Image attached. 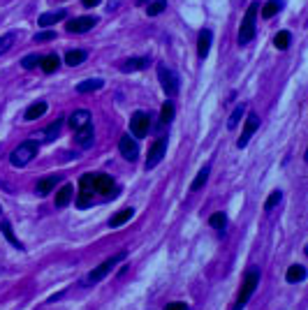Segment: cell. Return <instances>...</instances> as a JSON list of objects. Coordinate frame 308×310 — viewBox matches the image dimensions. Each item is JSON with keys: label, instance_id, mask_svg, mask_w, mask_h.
<instances>
[{"label": "cell", "instance_id": "cell-34", "mask_svg": "<svg viewBox=\"0 0 308 310\" xmlns=\"http://www.w3.org/2000/svg\"><path fill=\"white\" fill-rule=\"evenodd\" d=\"M280 201H283V192H280V190H273L271 195H269V199L264 201V211H273L278 204H280Z\"/></svg>", "mask_w": 308, "mask_h": 310}, {"label": "cell", "instance_id": "cell-7", "mask_svg": "<svg viewBox=\"0 0 308 310\" xmlns=\"http://www.w3.org/2000/svg\"><path fill=\"white\" fill-rule=\"evenodd\" d=\"M158 79H160V86L169 97H174L178 93V74L167 65H158Z\"/></svg>", "mask_w": 308, "mask_h": 310}, {"label": "cell", "instance_id": "cell-11", "mask_svg": "<svg viewBox=\"0 0 308 310\" xmlns=\"http://www.w3.org/2000/svg\"><path fill=\"white\" fill-rule=\"evenodd\" d=\"M258 127H260V118H258V114H250L246 118V125H243V135L239 137V141H237V146L239 148H246L248 146V141H250V137L258 132Z\"/></svg>", "mask_w": 308, "mask_h": 310}, {"label": "cell", "instance_id": "cell-9", "mask_svg": "<svg viewBox=\"0 0 308 310\" xmlns=\"http://www.w3.org/2000/svg\"><path fill=\"white\" fill-rule=\"evenodd\" d=\"M165 150H167V137H160V139L156 141V144L148 148V158H146V169H153V167H158L162 162V158H165Z\"/></svg>", "mask_w": 308, "mask_h": 310}, {"label": "cell", "instance_id": "cell-38", "mask_svg": "<svg viewBox=\"0 0 308 310\" xmlns=\"http://www.w3.org/2000/svg\"><path fill=\"white\" fill-rule=\"evenodd\" d=\"M33 40H35V42H51V40H56V33H54V30H40Z\"/></svg>", "mask_w": 308, "mask_h": 310}, {"label": "cell", "instance_id": "cell-36", "mask_svg": "<svg viewBox=\"0 0 308 310\" xmlns=\"http://www.w3.org/2000/svg\"><path fill=\"white\" fill-rule=\"evenodd\" d=\"M165 7H167L165 0H153L151 5L146 7V14L148 16H158V14H162V12H165Z\"/></svg>", "mask_w": 308, "mask_h": 310}, {"label": "cell", "instance_id": "cell-17", "mask_svg": "<svg viewBox=\"0 0 308 310\" xmlns=\"http://www.w3.org/2000/svg\"><path fill=\"white\" fill-rule=\"evenodd\" d=\"M58 185V176H46V178H40L35 185V192L40 197H46L49 192H54V188Z\"/></svg>", "mask_w": 308, "mask_h": 310}, {"label": "cell", "instance_id": "cell-39", "mask_svg": "<svg viewBox=\"0 0 308 310\" xmlns=\"http://www.w3.org/2000/svg\"><path fill=\"white\" fill-rule=\"evenodd\" d=\"M162 310H188V305L183 301H174V303H167Z\"/></svg>", "mask_w": 308, "mask_h": 310}, {"label": "cell", "instance_id": "cell-24", "mask_svg": "<svg viewBox=\"0 0 308 310\" xmlns=\"http://www.w3.org/2000/svg\"><path fill=\"white\" fill-rule=\"evenodd\" d=\"M86 58H88V54L84 49H72V51H67V54H65V63L70 67H79Z\"/></svg>", "mask_w": 308, "mask_h": 310}, {"label": "cell", "instance_id": "cell-30", "mask_svg": "<svg viewBox=\"0 0 308 310\" xmlns=\"http://www.w3.org/2000/svg\"><path fill=\"white\" fill-rule=\"evenodd\" d=\"M290 42H292V35H290L288 30H280V33H276V37H273V44H276V49H280V51L288 49Z\"/></svg>", "mask_w": 308, "mask_h": 310}, {"label": "cell", "instance_id": "cell-40", "mask_svg": "<svg viewBox=\"0 0 308 310\" xmlns=\"http://www.w3.org/2000/svg\"><path fill=\"white\" fill-rule=\"evenodd\" d=\"M63 294H65V292H58V294H54V296H51V299H49V303H54V301L63 299Z\"/></svg>", "mask_w": 308, "mask_h": 310}, {"label": "cell", "instance_id": "cell-10", "mask_svg": "<svg viewBox=\"0 0 308 310\" xmlns=\"http://www.w3.org/2000/svg\"><path fill=\"white\" fill-rule=\"evenodd\" d=\"M118 150H121V155L130 162H135L137 158H139V146H137V141L132 139V135L121 137V141H118Z\"/></svg>", "mask_w": 308, "mask_h": 310}, {"label": "cell", "instance_id": "cell-6", "mask_svg": "<svg viewBox=\"0 0 308 310\" xmlns=\"http://www.w3.org/2000/svg\"><path fill=\"white\" fill-rule=\"evenodd\" d=\"M93 188L95 195H102V199H111L118 195V188L109 174H93Z\"/></svg>", "mask_w": 308, "mask_h": 310}, {"label": "cell", "instance_id": "cell-13", "mask_svg": "<svg viewBox=\"0 0 308 310\" xmlns=\"http://www.w3.org/2000/svg\"><path fill=\"white\" fill-rule=\"evenodd\" d=\"M74 141L81 148H91V146L95 144V130H93V125H86V127H81V130H76Z\"/></svg>", "mask_w": 308, "mask_h": 310}, {"label": "cell", "instance_id": "cell-2", "mask_svg": "<svg viewBox=\"0 0 308 310\" xmlns=\"http://www.w3.org/2000/svg\"><path fill=\"white\" fill-rule=\"evenodd\" d=\"M125 257H127V250H121V252H116V255H114V257H109V260H107V262H102V264L97 266V269H93L91 273H88V278H86V285H95V282L105 280L107 275H109L111 271L116 269V266L121 264V262L125 260Z\"/></svg>", "mask_w": 308, "mask_h": 310}, {"label": "cell", "instance_id": "cell-29", "mask_svg": "<svg viewBox=\"0 0 308 310\" xmlns=\"http://www.w3.org/2000/svg\"><path fill=\"white\" fill-rule=\"evenodd\" d=\"M63 125H65V120H63V118L54 120V123H51V125H49V127H46V130H44V139H46V141H54L56 137L61 135Z\"/></svg>", "mask_w": 308, "mask_h": 310}, {"label": "cell", "instance_id": "cell-4", "mask_svg": "<svg viewBox=\"0 0 308 310\" xmlns=\"http://www.w3.org/2000/svg\"><path fill=\"white\" fill-rule=\"evenodd\" d=\"M258 3H253V5L246 10V16H243L241 21V28H239V44H250V42L255 40V21H258Z\"/></svg>", "mask_w": 308, "mask_h": 310}, {"label": "cell", "instance_id": "cell-5", "mask_svg": "<svg viewBox=\"0 0 308 310\" xmlns=\"http://www.w3.org/2000/svg\"><path fill=\"white\" fill-rule=\"evenodd\" d=\"M95 201V188H93V174H84L79 180V197H76V209H88Z\"/></svg>", "mask_w": 308, "mask_h": 310}, {"label": "cell", "instance_id": "cell-25", "mask_svg": "<svg viewBox=\"0 0 308 310\" xmlns=\"http://www.w3.org/2000/svg\"><path fill=\"white\" fill-rule=\"evenodd\" d=\"M58 65H61V58H58V54H46L44 58H42L40 67L46 72V74H54L56 70H58Z\"/></svg>", "mask_w": 308, "mask_h": 310}, {"label": "cell", "instance_id": "cell-8", "mask_svg": "<svg viewBox=\"0 0 308 310\" xmlns=\"http://www.w3.org/2000/svg\"><path fill=\"white\" fill-rule=\"evenodd\" d=\"M148 127H151V116H148L146 111H135V114L130 116V132H132V137H137V139L146 137L148 135Z\"/></svg>", "mask_w": 308, "mask_h": 310}, {"label": "cell", "instance_id": "cell-22", "mask_svg": "<svg viewBox=\"0 0 308 310\" xmlns=\"http://www.w3.org/2000/svg\"><path fill=\"white\" fill-rule=\"evenodd\" d=\"M102 86H105V81H102V79H86V81H81V84H76V93H81V95H86V93H95V90H100Z\"/></svg>", "mask_w": 308, "mask_h": 310}, {"label": "cell", "instance_id": "cell-1", "mask_svg": "<svg viewBox=\"0 0 308 310\" xmlns=\"http://www.w3.org/2000/svg\"><path fill=\"white\" fill-rule=\"evenodd\" d=\"M260 285V269H248L246 275H243V285H241V292L237 296V303H234V310H243L250 301V296L255 294Z\"/></svg>", "mask_w": 308, "mask_h": 310}, {"label": "cell", "instance_id": "cell-12", "mask_svg": "<svg viewBox=\"0 0 308 310\" xmlns=\"http://www.w3.org/2000/svg\"><path fill=\"white\" fill-rule=\"evenodd\" d=\"M97 23L95 16H79V19L67 21V33H88Z\"/></svg>", "mask_w": 308, "mask_h": 310}, {"label": "cell", "instance_id": "cell-18", "mask_svg": "<svg viewBox=\"0 0 308 310\" xmlns=\"http://www.w3.org/2000/svg\"><path fill=\"white\" fill-rule=\"evenodd\" d=\"M46 109H49V105H46L44 100L35 102V105H31V107H28V109H25L23 120H37V118H42V116L46 114Z\"/></svg>", "mask_w": 308, "mask_h": 310}, {"label": "cell", "instance_id": "cell-14", "mask_svg": "<svg viewBox=\"0 0 308 310\" xmlns=\"http://www.w3.org/2000/svg\"><path fill=\"white\" fill-rule=\"evenodd\" d=\"M67 123H70V127L72 130H81V127H86V125H91V111L88 109H76L74 114L67 118Z\"/></svg>", "mask_w": 308, "mask_h": 310}, {"label": "cell", "instance_id": "cell-42", "mask_svg": "<svg viewBox=\"0 0 308 310\" xmlns=\"http://www.w3.org/2000/svg\"><path fill=\"white\" fill-rule=\"evenodd\" d=\"M146 3H151V0H139V5H146Z\"/></svg>", "mask_w": 308, "mask_h": 310}, {"label": "cell", "instance_id": "cell-16", "mask_svg": "<svg viewBox=\"0 0 308 310\" xmlns=\"http://www.w3.org/2000/svg\"><path fill=\"white\" fill-rule=\"evenodd\" d=\"M151 65V58H127L121 63V72H139Z\"/></svg>", "mask_w": 308, "mask_h": 310}, {"label": "cell", "instance_id": "cell-31", "mask_svg": "<svg viewBox=\"0 0 308 310\" xmlns=\"http://www.w3.org/2000/svg\"><path fill=\"white\" fill-rule=\"evenodd\" d=\"M174 120V105L169 100L162 105V111H160V125H169Z\"/></svg>", "mask_w": 308, "mask_h": 310}, {"label": "cell", "instance_id": "cell-26", "mask_svg": "<svg viewBox=\"0 0 308 310\" xmlns=\"http://www.w3.org/2000/svg\"><path fill=\"white\" fill-rule=\"evenodd\" d=\"M132 215H135V209H123V211H118V213H116V215H114V218H111V220H109V227H114V229H116V227L125 225V222L130 220Z\"/></svg>", "mask_w": 308, "mask_h": 310}, {"label": "cell", "instance_id": "cell-27", "mask_svg": "<svg viewBox=\"0 0 308 310\" xmlns=\"http://www.w3.org/2000/svg\"><path fill=\"white\" fill-rule=\"evenodd\" d=\"M209 174H211V167H202V169H199V174L195 176V180H192L190 183V190L195 192V190H199V188H204V185H207V180H209Z\"/></svg>", "mask_w": 308, "mask_h": 310}, {"label": "cell", "instance_id": "cell-19", "mask_svg": "<svg viewBox=\"0 0 308 310\" xmlns=\"http://www.w3.org/2000/svg\"><path fill=\"white\" fill-rule=\"evenodd\" d=\"M72 195H74V188H72L70 183H65L61 190H58V195H56V206H58V209H65L72 201Z\"/></svg>", "mask_w": 308, "mask_h": 310}, {"label": "cell", "instance_id": "cell-28", "mask_svg": "<svg viewBox=\"0 0 308 310\" xmlns=\"http://www.w3.org/2000/svg\"><path fill=\"white\" fill-rule=\"evenodd\" d=\"M280 10H283V0H269L267 5L262 7V19H271V16H276Z\"/></svg>", "mask_w": 308, "mask_h": 310}, {"label": "cell", "instance_id": "cell-20", "mask_svg": "<svg viewBox=\"0 0 308 310\" xmlns=\"http://www.w3.org/2000/svg\"><path fill=\"white\" fill-rule=\"evenodd\" d=\"M285 280H288V282H301V280H306V266H303V264H292L288 269V273H285Z\"/></svg>", "mask_w": 308, "mask_h": 310}, {"label": "cell", "instance_id": "cell-15", "mask_svg": "<svg viewBox=\"0 0 308 310\" xmlns=\"http://www.w3.org/2000/svg\"><path fill=\"white\" fill-rule=\"evenodd\" d=\"M211 40H213V33L209 28L199 30V40H197V56L199 58H207L209 51H211Z\"/></svg>", "mask_w": 308, "mask_h": 310}, {"label": "cell", "instance_id": "cell-32", "mask_svg": "<svg viewBox=\"0 0 308 310\" xmlns=\"http://www.w3.org/2000/svg\"><path fill=\"white\" fill-rule=\"evenodd\" d=\"M243 114H246V105H239L237 109L232 111V116H229V120H227V127H229V130H234V127H237L239 123H241Z\"/></svg>", "mask_w": 308, "mask_h": 310}, {"label": "cell", "instance_id": "cell-23", "mask_svg": "<svg viewBox=\"0 0 308 310\" xmlns=\"http://www.w3.org/2000/svg\"><path fill=\"white\" fill-rule=\"evenodd\" d=\"M0 229H3V236H5V239L10 241L12 245H14L16 250H23V243H21V241L14 236V229H12V222H10V220H3V222H0Z\"/></svg>", "mask_w": 308, "mask_h": 310}, {"label": "cell", "instance_id": "cell-21", "mask_svg": "<svg viewBox=\"0 0 308 310\" xmlns=\"http://www.w3.org/2000/svg\"><path fill=\"white\" fill-rule=\"evenodd\" d=\"M65 16H67V12H65V10L46 12V14H42L40 19H37V23H40V25H54V23H58V21H63Z\"/></svg>", "mask_w": 308, "mask_h": 310}, {"label": "cell", "instance_id": "cell-37", "mask_svg": "<svg viewBox=\"0 0 308 310\" xmlns=\"http://www.w3.org/2000/svg\"><path fill=\"white\" fill-rule=\"evenodd\" d=\"M14 40H16V35H14V33H7V35H3V37H0V56L5 54V51H10V46L14 44Z\"/></svg>", "mask_w": 308, "mask_h": 310}, {"label": "cell", "instance_id": "cell-3", "mask_svg": "<svg viewBox=\"0 0 308 310\" xmlns=\"http://www.w3.org/2000/svg\"><path fill=\"white\" fill-rule=\"evenodd\" d=\"M37 150H40V144H37L35 139H28V141H23V144H19L10 155L12 167H25L37 155Z\"/></svg>", "mask_w": 308, "mask_h": 310}, {"label": "cell", "instance_id": "cell-35", "mask_svg": "<svg viewBox=\"0 0 308 310\" xmlns=\"http://www.w3.org/2000/svg\"><path fill=\"white\" fill-rule=\"evenodd\" d=\"M40 63H42L40 54H28L23 60H21V67H23V70H33V67H37Z\"/></svg>", "mask_w": 308, "mask_h": 310}, {"label": "cell", "instance_id": "cell-43", "mask_svg": "<svg viewBox=\"0 0 308 310\" xmlns=\"http://www.w3.org/2000/svg\"><path fill=\"white\" fill-rule=\"evenodd\" d=\"M0 213H3V209H0Z\"/></svg>", "mask_w": 308, "mask_h": 310}, {"label": "cell", "instance_id": "cell-33", "mask_svg": "<svg viewBox=\"0 0 308 310\" xmlns=\"http://www.w3.org/2000/svg\"><path fill=\"white\" fill-rule=\"evenodd\" d=\"M209 222H211V227L218 229L220 234L225 231V227H227V218H225V213H213L211 218H209Z\"/></svg>", "mask_w": 308, "mask_h": 310}, {"label": "cell", "instance_id": "cell-41", "mask_svg": "<svg viewBox=\"0 0 308 310\" xmlns=\"http://www.w3.org/2000/svg\"><path fill=\"white\" fill-rule=\"evenodd\" d=\"M97 3H100V0H84V5H86V7H95Z\"/></svg>", "mask_w": 308, "mask_h": 310}]
</instances>
